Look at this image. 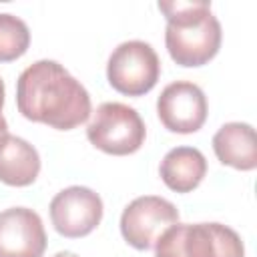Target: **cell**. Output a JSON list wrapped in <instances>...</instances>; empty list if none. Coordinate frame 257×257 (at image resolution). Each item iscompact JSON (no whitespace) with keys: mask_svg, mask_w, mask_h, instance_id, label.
Returning a JSON list of instances; mask_svg holds the SVG:
<instances>
[{"mask_svg":"<svg viewBox=\"0 0 257 257\" xmlns=\"http://www.w3.org/2000/svg\"><path fill=\"white\" fill-rule=\"evenodd\" d=\"M46 231L36 211L10 207L0 213V257H42Z\"/></svg>","mask_w":257,"mask_h":257,"instance_id":"9c48e42d","label":"cell"},{"mask_svg":"<svg viewBox=\"0 0 257 257\" xmlns=\"http://www.w3.org/2000/svg\"><path fill=\"white\" fill-rule=\"evenodd\" d=\"M40 173V155L24 139L6 135L0 141V181L10 187H28Z\"/></svg>","mask_w":257,"mask_h":257,"instance_id":"7c38bea8","label":"cell"},{"mask_svg":"<svg viewBox=\"0 0 257 257\" xmlns=\"http://www.w3.org/2000/svg\"><path fill=\"white\" fill-rule=\"evenodd\" d=\"M18 112L58 131H70L86 122L92 104L88 90L56 60H36L16 80Z\"/></svg>","mask_w":257,"mask_h":257,"instance_id":"6da1fadb","label":"cell"},{"mask_svg":"<svg viewBox=\"0 0 257 257\" xmlns=\"http://www.w3.org/2000/svg\"><path fill=\"white\" fill-rule=\"evenodd\" d=\"M159 175L171 191L191 193L207 175V159L195 147H175L163 157Z\"/></svg>","mask_w":257,"mask_h":257,"instance_id":"8fae6325","label":"cell"},{"mask_svg":"<svg viewBox=\"0 0 257 257\" xmlns=\"http://www.w3.org/2000/svg\"><path fill=\"white\" fill-rule=\"evenodd\" d=\"M175 223H179V209L171 201L157 195H145L124 207L120 215V233L131 247L147 251L155 247L163 231Z\"/></svg>","mask_w":257,"mask_h":257,"instance_id":"8992f818","label":"cell"},{"mask_svg":"<svg viewBox=\"0 0 257 257\" xmlns=\"http://www.w3.org/2000/svg\"><path fill=\"white\" fill-rule=\"evenodd\" d=\"M50 221L62 237L78 239L92 233L102 219V199L88 187L72 185L50 201Z\"/></svg>","mask_w":257,"mask_h":257,"instance_id":"52a82bcc","label":"cell"},{"mask_svg":"<svg viewBox=\"0 0 257 257\" xmlns=\"http://www.w3.org/2000/svg\"><path fill=\"white\" fill-rule=\"evenodd\" d=\"M6 135H8V122H6L4 114H0V141H2Z\"/></svg>","mask_w":257,"mask_h":257,"instance_id":"5bb4252c","label":"cell"},{"mask_svg":"<svg viewBox=\"0 0 257 257\" xmlns=\"http://www.w3.org/2000/svg\"><path fill=\"white\" fill-rule=\"evenodd\" d=\"M147 137L141 114L124 102H102L86 126V139L106 155L124 157L137 153Z\"/></svg>","mask_w":257,"mask_h":257,"instance_id":"277c9868","label":"cell"},{"mask_svg":"<svg viewBox=\"0 0 257 257\" xmlns=\"http://www.w3.org/2000/svg\"><path fill=\"white\" fill-rule=\"evenodd\" d=\"M157 114L171 133H197L207 120V98L199 84L175 80L167 84L157 98Z\"/></svg>","mask_w":257,"mask_h":257,"instance_id":"ba28073f","label":"cell"},{"mask_svg":"<svg viewBox=\"0 0 257 257\" xmlns=\"http://www.w3.org/2000/svg\"><path fill=\"white\" fill-rule=\"evenodd\" d=\"M30 46V30L26 22L14 14L0 12V62L20 58Z\"/></svg>","mask_w":257,"mask_h":257,"instance_id":"4fadbf2b","label":"cell"},{"mask_svg":"<svg viewBox=\"0 0 257 257\" xmlns=\"http://www.w3.org/2000/svg\"><path fill=\"white\" fill-rule=\"evenodd\" d=\"M4 96H6V88H4V80L0 78V114H2V106H4Z\"/></svg>","mask_w":257,"mask_h":257,"instance_id":"9a60e30c","label":"cell"},{"mask_svg":"<svg viewBox=\"0 0 257 257\" xmlns=\"http://www.w3.org/2000/svg\"><path fill=\"white\" fill-rule=\"evenodd\" d=\"M161 76V60L155 48L145 40L120 42L108 56V84L126 96H143L151 92Z\"/></svg>","mask_w":257,"mask_h":257,"instance_id":"5b68a950","label":"cell"},{"mask_svg":"<svg viewBox=\"0 0 257 257\" xmlns=\"http://www.w3.org/2000/svg\"><path fill=\"white\" fill-rule=\"evenodd\" d=\"M155 257H245V245L221 223H175L157 239Z\"/></svg>","mask_w":257,"mask_h":257,"instance_id":"3957f363","label":"cell"},{"mask_svg":"<svg viewBox=\"0 0 257 257\" xmlns=\"http://www.w3.org/2000/svg\"><path fill=\"white\" fill-rule=\"evenodd\" d=\"M167 18L165 44L179 66H203L221 48V24L207 0L159 2Z\"/></svg>","mask_w":257,"mask_h":257,"instance_id":"7a4b0ae2","label":"cell"},{"mask_svg":"<svg viewBox=\"0 0 257 257\" xmlns=\"http://www.w3.org/2000/svg\"><path fill=\"white\" fill-rule=\"evenodd\" d=\"M213 151L219 163L237 171H253L257 167V137L247 122H227L213 137Z\"/></svg>","mask_w":257,"mask_h":257,"instance_id":"30bf717a","label":"cell"},{"mask_svg":"<svg viewBox=\"0 0 257 257\" xmlns=\"http://www.w3.org/2000/svg\"><path fill=\"white\" fill-rule=\"evenodd\" d=\"M54 257H78L76 253H70V251H58Z\"/></svg>","mask_w":257,"mask_h":257,"instance_id":"2e32d148","label":"cell"}]
</instances>
